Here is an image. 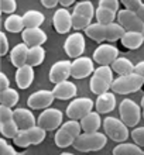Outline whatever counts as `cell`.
I'll list each match as a JSON object with an SVG mask.
<instances>
[{
  "label": "cell",
  "mask_w": 144,
  "mask_h": 155,
  "mask_svg": "<svg viewBox=\"0 0 144 155\" xmlns=\"http://www.w3.org/2000/svg\"><path fill=\"white\" fill-rule=\"evenodd\" d=\"M107 144V135L102 133H82L79 135L72 147L81 152H92V151H100Z\"/></svg>",
  "instance_id": "7a4b0ae2"
},
{
  "label": "cell",
  "mask_w": 144,
  "mask_h": 155,
  "mask_svg": "<svg viewBox=\"0 0 144 155\" xmlns=\"http://www.w3.org/2000/svg\"><path fill=\"white\" fill-rule=\"evenodd\" d=\"M143 117H144V110H143Z\"/></svg>",
  "instance_id": "816d5d0a"
},
{
  "label": "cell",
  "mask_w": 144,
  "mask_h": 155,
  "mask_svg": "<svg viewBox=\"0 0 144 155\" xmlns=\"http://www.w3.org/2000/svg\"><path fill=\"white\" fill-rule=\"evenodd\" d=\"M143 85H144V78L133 72V74L116 78L113 81L112 89L117 94H129L139 92L143 87Z\"/></svg>",
  "instance_id": "277c9868"
},
{
  "label": "cell",
  "mask_w": 144,
  "mask_h": 155,
  "mask_svg": "<svg viewBox=\"0 0 144 155\" xmlns=\"http://www.w3.org/2000/svg\"><path fill=\"white\" fill-rule=\"evenodd\" d=\"M120 120L126 124L127 127H134L140 123L141 118V109L136 102H133L132 99H124L122 100L119 106Z\"/></svg>",
  "instance_id": "8992f818"
},
{
  "label": "cell",
  "mask_w": 144,
  "mask_h": 155,
  "mask_svg": "<svg viewBox=\"0 0 144 155\" xmlns=\"http://www.w3.org/2000/svg\"><path fill=\"white\" fill-rule=\"evenodd\" d=\"M85 34L96 42H103L106 41V25L100 23H93L85 30Z\"/></svg>",
  "instance_id": "484cf974"
},
{
  "label": "cell",
  "mask_w": 144,
  "mask_h": 155,
  "mask_svg": "<svg viewBox=\"0 0 144 155\" xmlns=\"http://www.w3.org/2000/svg\"><path fill=\"white\" fill-rule=\"evenodd\" d=\"M62 123V113L58 109H45L37 118V126L44 128L45 131L57 130Z\"/></svg>",
  "instance_id": "9c48e42d"
},
{
  "label": "cell",
  "mask_w": 144,
  "mask_h": 155,
  "mask_svg": "<svg viewBox=\"0 0 144 155\" xmlns=\"http://www.w3.org/2000/svg\"><path fill=\"white\" fill-rule=\"evenodd\" d=\"M45 58V49L42 48V45H37V47H30L28 49V57H27V64L31 66H37L42 64Z\"/></svg>",
  "instance_id": "f546056e"
},
{
  "label": "cell",
  "mask_w": 144,
  "mask_h": 155,
  "mask_svg": "<svg viewBox=\"0 0 144 155\" xmlns=\"http://www.w3.org/2000/svg\"><path fill=\"white\" fill-rule=\"evenodd\" d=\"M14 121L17 123L20 130H27V128L35 127V124H37V120H35L33 113L28 109H23V107L14 110Z\"/></svg>",
  "instance_id": "ac0fdd59"
},
{
  "label": "cell",
  "mask_w": 144,
  "mask_h": 155,
  "mask_svg": "<svg viewBox=\"0 0 144 155\" xmlns=\"http://www.w3.org/2000/svg\"><path fill=\"white\" fill-rule=\"evenodd\" d=\"M95 107H96V111L100 113V114L110 113V111L116 107L115 94L110 93V92H106V93H103V94H99L98 99H96Z\"/></svg>",
  "instance_id": "7402d4cb"
},
{
  "label": "cell",
  "mask_w": 144,
  "mask_h": 155,
  "mask_svg": "<svg viewBox=\"0 0 144 155\" xmlns=\"http://www.w3.org/2000/svg\"><path fill=\"white\" fill-rule=\"evenodd\" d=\"M91 21L92 20H89L86 17L72 13V28H75L76 31H79V30H86L88 27L91 25Z\"/></svg>",
  "instance_id": "e575fe53"
},
{
  "label": "cell",
  "mask_w": 144,
  "mask_h": 155,
  "mask_svg": "<svg viewBox=\"0 0 144 155\" xmlns=\"http://www.w3.org/2000/svg\"><path fill=\"white\" fill-rule=\"evenodd\" d=\"M132 138L133 141L140 145L141 148H144V127H137L132 131Z\"/></svg>",
  "instance_id": "d590c367"
},
{
  "label": "cell",
  "mask_w": 144,
  "mask_h": 155,
  "mask_svg": "<svg viewBox=\"0 0 144 155\" xmlns=\"http://www.w3.org/2000/svg\"><path fill=\"white\" fill-rule=\"evenodd\" d=\"M40 2H41V4L47 8H54L59 3V0H40Z\"/></svg>",
  "instance_id": "ee69618b"
},
{
  "label": "cell",
  "mask_w": 144,
  "mask_h": 155,
  "mask_svg": "<svg viewBox=\"0 0 144 155\" xmlns=\"http://www.w3.org/2000/svg\"><path fill=\"white\" fill-rule=\"evenodd\" d=\"M71 66H72V62L69 61L55 62L49 69V81L52 82L54 85L68 81V78L71 76Z\"/></svg>",
  "instance_id": "2e32d148"
},
{
  "label": "cell",
  "mask_w": 144,
  "mask_h": 155,
  "mask_svg": "<svg viewBox=\"0 0 144 155\" xmlns=\"http://www.w3.org/2000/svg\"><path fill=\"white\" fill-rule=\"evenodd\" d=\"M76 86L75 83L69 81L61 82V83H57L54 86L52 93L55 96V99H59V100H68V99H72L76 96Z\"/></svg>",
  "instance_id": "d6986e66"
},
{
  "label": "cell",
  "mask_w": 144,
  "mask_h": 155,
  "mask_svg": "<svg viewBox=\"0 0 144 155\" xmlns=\"http://www.w3.org/2000/svg\"><path fill=\"white\" fill-rule=\"evenodd\" d=\"M0 155H18L14 150L13 145L6 141V138H2L0 140Z\"/></svg>",
  "instance_id": "f35d334b"
},
{
  "label": "cell",
  "mask_w": 144,
  "mask_h": 155,
  "mask_svg": "<svg viewBox=\"0 0 144 155\" xmlns=\"http://www.w3.org/2000/svg\"><path fill=\"white\" fill-rule=\"evenodd\" d=\"M120 3L123 4L127 10H132V12H136L143 6V2L141 0H120Z\"/></svg>",
  "instance_id": "ab89813d"
},
{
  "label": "cell",
  "mask_w": 144,
  "mask_h": 155,
  "mask_svg": "<svg viewBox=\"0 0 144 155\" xmlns=\"http://www.w3.org/2000/svg\"><path fill=\"white\" fill-rule=\"evenodd\" d=\"M23 37V42L28 45V47H37V45L45 44L47 41V34L45 31H42L40 27L37 28H24L21 33Z\"/></svg>",
  "instance_id": "e0dca14e"
},
{
  "label": "cell",
  "mask_w": 144,
  "mask_h": 155,
  "mask_svg": "<svg viewBox=\"0 0 144 155\" xmlns=\"http://www.w3.org/2000/svg\"><path fill=\"white\" fill-rule=\"evenodd\" d=\"M102 124L103 121L100 120V113L98 111H91L81 120V127L83 133H96Z\"/></svg>",
  "instance_id": "603a6c76"
},
{
  "label": "cell",
  "mask_w": 144,
  "mask_h": 155,
  "mask_svg": "<svg viewBox=\"0 0 144 155\" xmlns=\"http://www.w3.org/2000/svg\"><path fill=\"white\" fill-rule=\"evenodd\" d=\"M95 106V103L92 102L89 97H78L72 100L66 107V116L69 120H82L86 114H89Z\"/></svg>",
  "instance_id": "ba28073f"
},
{
  "label": "cell",
  "mask_w": 144,
  "mask_h": 155,
  "mask_svg": "<svg viewBox=\"0 0 144 155\" xmlns=\"http://www.w3.org/2000/svg\"><path fill=\"white\" fill-rule=\"evenodd\" d=\"M137 16L141 18V21H144V3H143V6L137 10Z\"/></svg>",
  "instance_id": "7dc6e473"
},
{
  "label": "cell",
  "mask_w": 144,
  "mask_h": 155,
  "mask_svg": "<svg viewBox=\"0 0 144 155\" xmlns=\"http://www.w3.org/2000/svg\"><path fill=\"white\" fill-rule=\"evenodd\" d=\"M95 72V66H93V61L88 57H79L72 61V66H71V76L75 79H83L93 75Z\"/></svg>",
  "instance_id": "4fadbf2b"
},
{
  "label": "cell",
  "mask_w": 144,
  "mask_h": 155,
  "mask_svg": "<svg viewBox=\"0 0 144 155\" xmlns=\"http://www.w3.org/2000/svg\"><path fill=\"white\" fill-rule=\"evenodd\" d=\"M119 58V49L112 44H102L93 52V61L99 65L109 66Z\"/></svg>",
  "instance_id": "8fae6325"
},
{
  "label": "cell",
  "mask_w": 144,
  "mask_h": 155,
  "mask_svg": "<svg viewBox=\"0 0 144 155\" xmlns=\"http://www.w3.org/2000/svg\"><path fill=\"white\" fill-rule=\"evenodd\" d=\"M134 74L137 75H140V76L144 78V61L139 62L136 66H134Z\"/></svg>",
  "instance_id": "f6af8a7d"
},
{
  "label": "cell",
  "mask_w": 144,
  "mask_h": 155,
  "mask_svg": "<svg viewBox=\"0 0 144 155\" xmlns=\"http://www.w3.org/2000/svg\"><path fill=\"white\" fill-rule=\"evenodd\" d=\"M119 0H99V7H105L113 12L119 10Z\"/></svg>",
  "instance_id": "60d3db41"
},
{
  "label": "cell",
  "mask_w": 144,
  "mask_h": 155,
  "mask_svg": "<svg viewBox=\"0 0 144 155\" xmlns=\"http://www.w3.org/2000/svg\"><path fill=\"white\" fill-rule=\"evenodd\" d=\"M122 45L127 49H137L140 48L144 42V35L140 31H126L120 40Z\"/></svg>",
  "instance_id": "cb8c5ba5"
},
{
  "label": "cell",
  "mask_w": 144,
  "mask_h": 155,
  "mask_svg": "<svg viewBox=\"0 0 144 155\" xmlns=\"http://www.w3.org/2000/svg\"><path fill=\"white\" fill-rule=\"evenodd\" d=\"M143 155H144V152H143Z\"/></svg>",
  "instance_id": "f5cc1de1"
},
{
  "label": "cell",
  "mask_w": 144,
  "mask_h": 155,
  "mask_svg": "<svg viewBox=\"0 0 144 155\" xmlns=\"http://www.w3.org/2000/svg\"><path fill=\"white\" fill-rule=\"evenodd\" d=\"M8 87H10V81H8V78L4 74H0V89L6 90V89H8Z\"/></svg>",
  "instance_id": "7bdbcfd3"
},
{
  "label": "cell",
  "mask_w": 144,
  "mask_h": 155,
  "mask_svg": "<svg viewBox=\"0 0 144 155\" xmlns=\"http://www.w3.org/2000/svg\"><path fill=\"white\" fill-rule=\"evenodd\" d=\"M34 81V66L25 64L21 68H17L16 83L20 89H27Z\"/></svg>",
  "instance_id": "ffe728a7"
},
{
  "label": "cell",
  "mask_w": 144,
  "mask_h": 155,
  "mask_svg": "<svg viewBox=\"0 0 144 155\" xmlns=\"http://www.w3.org/2000/svg\"><path fill=\"white\" fill-rule=\"evenodd\" d=\"M47 137V131L44 128H41L40 126L31 127V128H27V130H20L18 134L13 138L14 141V145L21 148L30 147V145H37V144H41Z\"/></svg>",
  "instance_id": "5b68a950"
},
{
  "label": "cell",
  "mask_w": 144,
  "mask_h": 155,
  "mask_svg": "<svg viewBox=\"0 0 144 155\" xmlns=\"http://www.w3.org/2000/svg\"><path fill=\"white\" fill-rule=\"evenodd\" d=\"M117 21L126 31H140L141 33V30L144 27V21H141V18L137 16V13L127 10V8L119 10Z\"/></svg>",
  "instance_id": "30bf717a"
},
{
  "label": "cell",
  "mask_w": 144,
  "mask_h": 155,
  "mask_svg": "<svg viewBox=\"0 0 144 155\" xmlns=\"http://www.w3.org/2000/svg\"><path fill=\"white\" fill-rule=\"evenodd\" d=\"M112 85H113V69L110 66L100 65L96 68L89 83L92 93H95L96 96L106 93L109 89H112Z\"/></svg>",
  "instance_id": "3957f363"
},
{
  "label": "cell",
  "mask_w": 144,
  "mask_h": 155,
  "mask_svg": "<svg viewBox=\"0 0 144 155\" xmlns=\"http://www.w3.org/2000/svg\"><path fill=\"white\" fill-rule=\"evenodd\" d=\"M116 18V12L113 10H109V8H105V7H98L96 8V20L98 23L103 25H107V24H112Z\"/></svg>",
  "instance_id": "836d02e7"
},
{
  "label": "cell",
  "mask_w": 144,
  "mask_h": 155,
  "mask_svg": "<svg viewBox=\"0 0 144 155\" xmlns=\"http://www.w3.org/2000/svg\"><path fill=\"white\" fill-rule=\"evenodd\" d=\"M52 25L58 34H66L72 28V14L65 7L57 8L52 16Z\"/></svg>",
  "instance_id": "9a60e30c"
},
{
  "label": "cell",
  "mask_w": 144,
  "mask_h": 155,
  "mask_svg": "<svg viewBox=\"0 0 144 155\" xmlns=\"http://www.w3.org/2000/svg\"><path fill=\"white\" fill-rule=\"evenodd\" d=\"M134 66L136 65H133L130 59L119 57L113 64H112L110 68L113 69V72H116L119 76H123V75L133 74V72H134Z\"/></svg>",
  "instance_id": "d4e9b609"
},
{
  "label": "cell",
  "mask_w": 144,
  "mask_h": 155,
  "mask_svg": "<svg viewBox=\"0 0 144 155\" xmlns=\"http://www.w3.org/2000/svg\"><path fill=\"white\" fill-rule=\"evenodd\" d=\"M82 134V127L78 120H68L57 130L54 141L59 148H66L74 145L79 135Z\"/></svg>",
  "instance_id": "6da1fadb"
},
{
  "label": "cell",
  "mask_w": 144,
  "mask_h": 155,
  "mask_svg": "<svg viewBox=\"0 0 144 155\" xmlns=\"http://www.w3.org/2000/svg\"><path fill=\"white\" fill-rule=\"evenodd\" d=\"M103 128H105V134L116 143H124L129 138L127 126L116 117L105 118L103 120Z\"/></svg>",
  "instance_id": "52a82bcc"
},
{
  "label": "cell",
  "mask_w": 144,
  "mask_h": 155,
  "mask_svg": "<svg viewBox=\"0 0 144 155\" xmlns=\"http://www.w3.org/2000/svg\"><path fill=\"white\" fill-rule=\"evenodd\" d=\"M18 102V93H17V90L12 89V87H8L6 90H2V93H0V103L3 104V106H7V107H14Z\"/></svg>",
  "instance_id": "1f68e13d"
},
{
  "label": "cell",
  "mask_w": 144,
  "mask_h": 155,
  "mask_svg": "<svg viewBox=\"0 0 144 155\" xmlns=\"http://www.w3.org/2000/svg\"><path fill=\"white\" fill-rule=\"evenodd\" d=\"M0 7H2V12L3 13L13 14L17 8L16 0H0Z\"/></svg>",
  "instance_id": "74e56055"
},
{
  "label": "cell",
  "mask_w": 144,
  "mask_h": 155,
  "mask_svg": "<svg viewBox=\"0 0 144 155\" xmlns=\"http://www.w3.org/2000/svg\"><path fill=\"white\" fill-rule=\"evenodd\" d=\"M143 152L140 145L130 143H120L113 148V155H143Z\"/></svg>",
  "instance_id": "83f0119b"
},
{
  "label": "cell",
  "mask_w": 144,
  "mask_h": 155,
  "mask_svg": "<svg viewBox=\"0 0 144 155\" xmlns=\"http://www.w3.org/2000/svg\"><path fill=\"white\" fill-rule=\"evenodd\" d=\"M30 47L25 42L17 44L10 52V61L16 68H21L27 64V57H28Z\"/></svg>",
  "instance_id": "44dd1931"
},
{
  "label": "cell",
  "mask_w": 144,
  "mask_h": 155,
  "mask_svg": "<svg viewBox=\"0 0 144 155\" xmlns=\"http://www.w3.org/2000/svg\"><path fill=\"white\" fill-rule=\"evenodd\" d=\"M25 28H37L44 23V14L37 10H28L23 16Z\"/></svg>",
  "instance_id": "4316f807"
},
{
  "label": "cell",
  "mask_w": 144,
  "mask_h": 155,
  "mask_svg": "<svg viewBox=\"0 0 144 155\" xmlns=\"http://www.w3.org/2000/svg\"><path fill=\"white\" fill-rule=\"evenodd\" d=\"M4 28L8 33H23V30L25 28L23 17L17 16V14H10L4 21Z\"/></svg>",
  "instance_id": "f1b7e54d"
},
{
  "label": "cell",
  "mask_w": 144,
  "mask_h": 155,
  "mask_svg": "<svg viewBox=\"0 0 144 155\" xmlns=\"http://www.w3.org/2000/svg\"><path fill=\"white\" fill-rule=\"evenodd\" d=\"M14 118V110H12V107L7 106H0V123L10 121Z\"/></svg>",
  "instance_id": "8d00e7d4"
},
{
  "label": "cell",
  "mask_w": 144,
  "mask_h": 155,
  "mask_svg": "<svg viewBox=\"0 0 144 155\" xmlns=\"http://www.w3.org/2000/svg\"><path fill=\"white\" fill-rule=\"evenodd\" d=\"M64 49L69 58H79L85 51V38L81 33H74L64 42Z\"/></svg>",
  "instance_id": "5bb4252c"
},
{
  "label": "cell",
  "mask_w": 144,
  "mask_h": 155,
  "mask_svg": "<svg viewBox=\"0 0 144 155\" xmlns=\"http://www.w3.org/2000/svg\"><path fill=\"white\" fill-rule=\"evenodd\" d=\"M141 109H143V110H144V96H143V97H141Z\"/></svg>",
  "instance_id": "c3c4849f"
},
{
  "label": "cell",
  "mask_w": 144,
  "mask_h": 155,
  "mask_svg": "<svg viewBox=\"0 0 144 155\" xmlns=\"http://www.w3.org/2000/svg\"><path fill=\"white\" fill-rule=\"evenodd\" d=\"M75 0H59V4H61L62 7H69L71 4H74Z\"/></svg>",
  "instance_id": "bcb514c9"
},
{
  "label": "cell",
  "mask_w": 144,
  "mask_h": 155,
  "mask_svg": "<svg viewBox=\"0 0 144 155\" xmlns=\"http://www.w3.org/2000/svg\"><path fill=\"white\" fill-rule=\"evenodd\" d=\"M59 155H74L72 152H62V154H59Z\"/></svg>",
  "instance_id": "681fc988"
},
{
  "label": "cell",
  "mask_w": 144,
  "mask_h": 155,
  "mask_svg": "<svg viewBox=\"0 0 144 155\" xmlns=\"http://www.w3.org/2000/svg\"><path fill=\"white\" fill-rule=\"evenodd\" d=\"M141 33H143V35H144V27H143V30H141Z\"/></svg>",
  "instance_id": "f907efd6"
},
{
  "label": "cell",
  "mask_w": 144,
  "mask_h": 155,
  "mask_svg": "<svg viewBox=\"0 0 144 155\" xmlns=\"http://www.w3.org/2000/svg\"><path fill=\"white\" fill-rule=\"evenodd\" d=\"M74 14H79V16H83L92 20L93 16H96V12H95V7L91 2H79L78 4H75L74 7Z\"/></svg>",
  "instance_id": "4dcf8cb0"
},
{
  "label": "cell",
  "mask_w": 144,
  "mask_h": 155,
  "mask_svg": "<svg viewBox=\"0 0 144 155\" xmlns=\"http://www.w3.org/2000/svg\"><path fill=\"white\" fill-rule=\"evenodd\" d=\"M54 100H55V96H54L52 90H38L28 96L27 104L33 110H41V109L45 110L52 104Z\"/></svg>",
  "instance_id": "7c38bea8"
},
{
  "label": "cell",
  "mask_w": 144,
  "mask_h": 155,
  "mask_svg": "<svg viewBox=\"0 0 144 155\" xmlns=\"http://www.w3.org/2000/svg\"><path fill=\"white\" fill-rule=\"evenodd\" d=\"M18 131H20V128L17 126V123L14 121V118L10 121L0 123V133L3 135V138H14L18 134Z\"/></svg>",
  "instance_id": "d6a6232c"
},
{
  "label": "cell",
  "mask_w": 144,
  "mask_h": 155,
  "mask_svg": "<svg viewBox=\"0 0 144 155\" xmlns=\"http://www.w3.org/2000/svg\"><path fill=\"white\" fill-rule=\"evenodd\" d=\"M0 38H2V47H0V55H6L8 51V41L6 38V34L2 33L0 34Z\"/></svg>",
  "instance_id": "b9f144b4"
}]
</instances>
